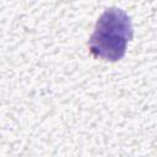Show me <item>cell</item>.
<instances>
[{
	"label": "cell",
	"mask_w": 157,
	"mask_h": 157,
	"mask_svg": "<svg viewBox=\"0 0 157 157\" xmlns=\"http://www.w3.org/2000/svg\"><path fill=\"white\" fill-rule=\"evenodd\" d=\"M134 29L130 16L119 7H109L98 17L88 39V50L96 59L118 61L124 58Z\"/></svg>",
	"instance_id": "obj_1"
}]
</instances>
